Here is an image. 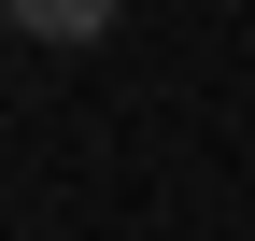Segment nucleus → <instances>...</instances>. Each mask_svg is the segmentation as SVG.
Listing matches in <instances>:
<instances>
[{"label": "nucleus", "instance_id": "nucleus-1", "mask_svg": "<svg viewBox=\"0 0 255 241\" xmlns=\"http://www.w3.org/2000/svg\"><path fill=\"white\" fill-rule=\"evenodd\" d=\"M0 14H14L28 43H100V28H114V0H0Z\"/></svg>", "mask_w": 255, "mask_h": 241}]
</instances>
